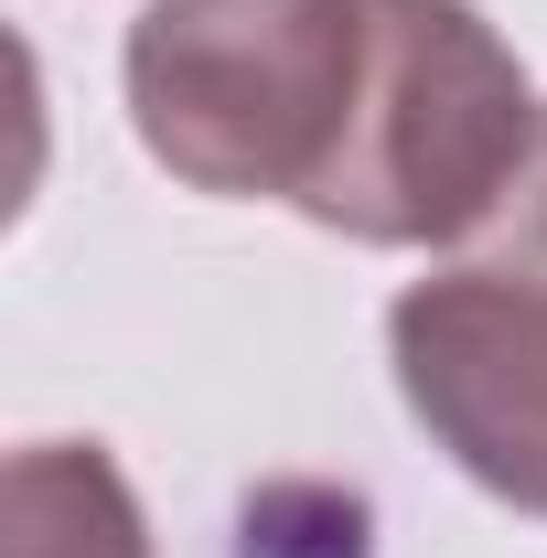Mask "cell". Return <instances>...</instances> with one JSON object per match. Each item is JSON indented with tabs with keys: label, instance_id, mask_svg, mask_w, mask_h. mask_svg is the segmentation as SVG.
<instances>
[{
	"label": "cell",
	"instance_id": "obj_3",
	"mask_svg": "<svg viewBox=\"0 0 547 558\" xmlns=\"http://www.w3.org/2000/svg\"><path fill=\"white\" fill-rule=\"evenodd\" d=\"M387 365L462 484L547 515V161L473 258L387 301Z\"/></svg>",
	"mask_w": 547,
	"mask_h": 558
},
{
	"label": "cell",
	"instance_id": "obj_2",
	"mask_svg": "<svg viewBox=\"0 0 547 558\" xmlns=\"http://www.w3.org/2000/svg\"><path fill=\"white\" fill-rule=\"evenodd\" d=\"M547 161L526 54L473 0H376V86L323 236L354 247H473Z\"/></svg>",
	"mask_w": 547,
	"mask_h": 558
},
{
	"label": "cell",
	"instance_id": "obj_4",
	"mask_svg": "<svg viewBox=\"0 0 547 558\" xmlns=\"http://www.w3.org/2000/svg\"><path fill=\"white\" fill-rule=\"evenodd\" d=\"M0 558H150L119 451L97 440H22L0 473Z\"/></svg>",
	"mask_w": 547,
	"mask_h": 558
},
{
	"label": "cell",
	"instance_id": "obj_1",
	"mask_svg": "<svg viewBox=\"0 0 547 558\" xmlns=\"http://www.w3.org/2000/svg\"><path fill=\"white\" fill-rule=\"evenodd\" d=\"M119 86L172 183L323 226L376 86V0H150Z\"/></svg>",
	"mask_w": 547,
	"mask_h": 558
}]
</instances>
